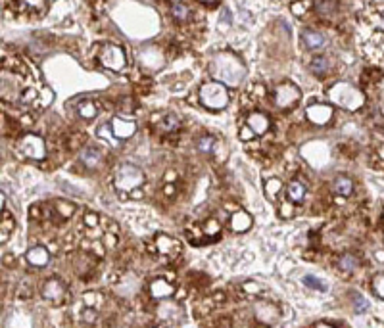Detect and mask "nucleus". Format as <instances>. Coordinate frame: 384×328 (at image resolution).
<instances>
[{
    "instance_id": "16",
    "label": "nucleus",
    "mask_w": 384,
    "mask_h": 328,
    "mask_svg": "<svg viewBox=\"0 0 384 328\" xmlns=\"http://www.w3.org/2000/svg\"><path fill=\"white\" fill-rule=\"evenodd\" d=\"M156 242H157V248H159L161 254H165V255H175V254H179V242L173 240V238H169V236H165V234H159Z\"/></svg>"
},
{
    "instance_id": "1",
    "label": "nucleus",
    "mask_w": 384,
    "mask_h": 328,
    "mask_svg": "<svg viewBox=\"0 0 384 328\" xmlns=\"http://www.w3.org/2000/svg\"><path fill=\"white\" fill-rule=\"evenodd\" d=\"M211 73L227 85H238L246 75V68L232 54H217L211 64Z\"/></svg>"
},
{
    "instance_id": "11",
    "label": "nucleus",
    "mask_w": 384,
    "mask_h": 328,
    "mask_svg": "<svg viewBox=\"0 0 384 328\" xmlns=\"http://www.w3.org/2000/svg\"><path fill=\"white\" fill-rule=\"evenodd\" d=\"M302 40H304L306 48H309V50H321V48L325 46V42H327L325 35L319 33V31H313V29L304 31V33H302Z\"/></svg>"
},
{
    "instance_id": "27",
    "label": "nucleus",
    "mask_w": 384,
    "mask_h": 328,
    "mask_svg": "<svg viewBox=\"0 0 384 328\" xmlns=\"http://www.w3.org/2000/svg\"><path fill=\"white\" fill-rule=\"evenodd\" d=\"M198 150L204 152V154H211L213 150V138L211 137H202L198 140Z\"/></svg>"
},
{
    "instance_id": "18",
    "label": "nucleus",
    "mask_w": 384,
    "mask_h": 328,
    "mask_svg": "<svg viewBox=\"0 0 384 328\" xmlns=\"http://www.w3.org/2000/svg\"><path fill=\"white\" fill-rule=\"evenodd\" d=\"M304 196H306V186H304L302 182L294 181V182L288 184V198H290L292 202H302Z\"/></svg>"
},
{
    "instance_id": "29",
    "label": "nucleus",
    "mask_w": 384,
    "mask_h": 328,
    "mask_svg": "<svg viewBox=\"0 0 384 328\" xmlns=\"http://www.w3.org/2000/svg\"><path fill=\"white\" fill-rule=\"evenodd\" d=\"M280 188H282V184H280L279 179H271V181L267 182V196H269V198H275Z\"/></svg>"
},
{
    "instance_id": "31",
    "label": "nucleus",
    "mask_w": 384,
    "mask_h": 328,
    "mask_svg": "<svg viewBox=\"0 0 384 328\" xmlns=\"http://www.w3.org/2000/svg\"><path fill=\"white\" fill-rule=\"evenodd\" d=\"M204 228H206V230H204L206 234H211V236H215V234L219 232V223H217L215 219H210V221L206 223V226H204Z\"/></svg>"
},
{
    "instance_id": "30",
    "label": "nucleus",
    "mask_w": 384,
    "mask_h": 328,
    "mask_svg": "<svg viewBox=\"0 0 384 328\" xmlns=\"http://www.w3.org/2000/svg\"><path fill=\"white\" fill-rule=\"evenodd\" d=\"M110 131H112V127H108V125H106V127H100V129H98V135H100V137L108 138V140H110V144L117 146V144L121 142V138H114L112 135H110Z\"/></svg>"
},
{
    "instance_id": "15",
    "label": "nucleus",
    "mask_w": 384,
    "mask_h": 328,
    "mask_svg": "<svg viewBox=\"0 0 384 328\" xmlns=\"http://www.w3.org/2000/svg\"><path fill=\"white\" fill-rule=\"evenodd\" d=\"M27 261H29L33 267H44V265L48 263V252H46V248H42V246L31 248V250L27 252Z\"/></svg>"
},
{
    "instance_id": "35",
    "label": "nucleus",
    "mask_w": 384,
    "mask_h": 328,
    "mask_svg": "<svg viewBox=\"0 0 384 328\" xmlns=\"http://www.w3.org/2000/svg\"><path fill=\"white\" fill-rule=\"evenodd\" d=\"M379 155H381V157L384 159V146H381V148H379Z\"/></svg>"
},
{
    "instance_id": "4",
    "label": "nucleus",
    "mask_w": 384,
    "mask_h": 328,
    "mask_svg": "<svg viewBox=\"0 0 384 328\" xmlns=\"http://www.w3.org/2000/svg\"><path fill=\"white\" fill-rule=\"evenodd\" d=\"M19 152L29 159H44L46 155L44 140L37 135H25L19 140Z\"/></svg>"
},
{
    "instance_id": "23",
    "label": "nucleus",
    "mask_w": 384,
    "mask_h": 328,
    "mask_svg": "<svg viewBox=\"0 0 384 328\" xmlns=\"http://www.w3.org/2000/svg\"><path fill=\"white\" fill-rule=\"evenodd\" d=\"M329 68H331V64H329L327 58H315L313 62H311V69H313V73H317V75H325L329 71Z\"/></svg>"
},
{
    "instance_id": "21",
    "label": "nucleus",
    "mask_w": 384,
    "mask_h": 328,
    "mask_svg": "<svg viewBox=\"0 0 384 328\" xmlns=\"http://www.w3.org/2000/svg\"><path fill=\"white\" fill-rule=\"evenodd\" d=\"M359 265V259L355 257V255H351V254H346V255H342L340 261H338V267L342 269V271H346V273H351L355 267Z\"/></svg>"
},
{
    "instance_id": "5",
    "label": "nucleus",
    "mask_w": 384,
    "mask_h": 328,
    "mask_svg": "<svg viewBox=\"0 0 384 328\" xmlns=\"http://www.w3.org/2000/svg\"><path fill=\"white\" fill-rule=\"evenodd\" d=\"M100 64L108 69L119 71L125 66V52L117 44H106L100 52Z\"/></svg>"
},
{
    "instance_id": "17",
    "label": "nucleus",
    "mask_w": 384,
    "mask_h": 328,
    "mask_svg": "<svg viewBox=\"0 0 384 328\" xmlns=\"http://www.w3.org/2000/svg\"><path fill=\"white\" fill-rule=\"evenodd\" d=\"M332 190L338 194V196H349L351 194V190H353V184H351V181H349L348 177H336L334 179V184H332Z\"/></svg>"
},
{
    "instance_id": "19",
    "label": "nucleus",
    "mask_w": 384,
    "mask_h": 328,
    "mask_svg": "<svg viewBox=\"0 0 384 328\" xmlns=\"http://www.w3.org/2000/svg\"><path fill=\"white\" fill-rule=\"evenodd\" d=\"M336 8H338V2H336V0H321V2L315 6V10L325 17H329L331 14H334Z\"/></svg>"
},
{
    "instance_id": "25",
    "label": "nucleus",
    "mask_w": 384,
    "mask_h": 328,
    "mask_svg": "<svg viewBox=\"0 0 384 328\" xmlns=\"http://www.w3.org/2000/svg\"><path fill=\"white\" fill-rule=\"evenodd\" d=\"M171 12H173L175 19H179V21L187 19V16H189V8L185 4H181V2H175L173 6H171Z\"/></svg>"
},
{
    "instance_id": "32",
    "label": "nucleus",
    "mask_w": 384,
    "mask_h": 328,
    "mask_svg": "<svg viewBox=\"0 0 384 328\" xmlns=\"http://www.w3.org/2000/svg\"><path fill=\"white\" fill-rule=\"evenodd\" d=\"M23 2L33 10H44V6H46V0H23Z\"/></svg>"
},
{
    "instance_id": "10",
    "label": "nucleus",
    "mask_w": 384,
    "mask_h": 328,
    "mask_svg": "<svg viewBox=\"0 0 384 328\" xmlns=\"http://www.w3.org/2000/svg\"><path fill=\"white\" fill-rule=\"evenodd\" d=\"M42 295H44L46 299H52V301H62V297L66 295V288H64V284H62L58 278H52V280H48V282L44 284Z\"/></svg>"
},
{
    "instance_id": "9",
    "label": "nucleus",
    "mask_w": 384,
    "mask_h": 328,
    "mask_svg": "<svg viewBox=\"0 0 384 328\" xmlns=\"http://www.w3.org/2000/svg\"><path fill=\"white\" fill-rule=\"evenodd\" d=\"M112 133L115 135L117 138H129L131 135H135V131H137V125L133 123V121H127V119H121V117H115V119H112Z\"/></svg>"
},
{
    "instance_id": "28",
    "label": "nucleus",
    "mask_w": 384,
    "mask_h": 328,
    "mask_svg": "<svg viewBox=\"0 0 384 328\" xmlns=\"http://www.w3.org/2000/svg\"><path fill=\"white\" fill-rule=\"evenodd\" d=\"M373 290H375V293H377L379 297H383L384 299V275L375 276V280H373Z\"/></svg>"
},
{
    "instance_id": "22",
    "label": "nucleus",
    "mask_w": 384,
    "mask_h": 328,
    "mask_svg": "<svg viewBox=\"0 0 384 328\" xmlns=\"http://www.w3.org/2000/svg\"><path fill=\"white\" fill-rule=\"evenodd\" d=\"M77 111H79V115L81 117H85V119H92L96 113H98V109H96V106L90 102V100H85V102L79 104V108H77Z\"/></svg>"
},
{
    "instance_id": "24",
    "label": "nucleus",
    "mask_w": 384,
    "mask_h": 328,
    "mask_svg": "<svg viewBox=\"0 0 384 328\" xmlns=\"http://www.w3.org/2000/svg\"><path fill=\"white\" fill-rule=\"evenodd\" d=\"M351 301H353V307H355L357 313H363V311H367V307H369L367 299L357 292H351Z\"/></svg>"
},
{
    "instance_id": "6",
    "label": "nucleus",
    "mask_w": 384,
    "mask_h": 328,
    "mask_svg": "<svg viewBox=\"0 0 384 328\" xmlns=\"http://www.w3.org/2000/svg\"><path fill=\"white\" fill-rule=\"evenodd\" d=\"M300 100V88L292 83H284L275 88V104L279 108H290Z\"/></svg>"
},
{
    "instance_id": "34",
    "label": "nucleus",
    "mask_w": 384,
    "mask_h": 328,
    "mask_svg": "<svg viewBox=\"0 0 384 328\" xmlns=\"http://www.w3.org/2000/svg\"><path fill=\"white\" fill-rule=\"evenodd\" d=\"M200 2H204V4H210V6H213L217 0H200Z\"/></svg>"
},
{
    "instance_id": "13",
    "label": "nucleus",
    "mask_w": 384,
    "mask_h": 328,
    "mask_svg": "<svg viewBox=\"0 0 384 328\" xmlns=\"http://www.w3.org/2000/svg\"><path fill=\"white\" fill-rule=\"evenodd\" d=\"M173 286L167 282V280H163V278H156V280H152V284H150V293H152V297H156V299H163V297H169V295H173Z\"/></svg>"
},
{
    "instance_id": "12",
    "label": "nucleus",
    "mask_w": 384,
    "mask_h": 328,
    "mask_svg": "<svg viewBox=\"0 0 384 328\" xmlns=\"http://www.w3.org/2000/svg\"><path fill=\"white\" fill-rule=\"evenodd\" d=\"M79 157H81V163H83L87 169H96V167L102 163V152H100L98 148H94V146L85 148Z\"/></svg>"
},
{
    "instance_id": "33",
    "label": "nucleus",
    "mask_w": 384,
    "mask_h": 328,
    "mask_svg": "<svg viewBox=\"0 0 384 328\" xmlns=\"http://www.w3.org/2000/svg\"><path fill=\"white\" fill-rule=\"evenodd\" d=\"M85 223H87L88 226H96V224H98V215H94V213L85 215Z\"/></svg>"
},
{
    "instance_id": "2",
    "label": "nucleus",
    "mask_w": 384,
    "mask_h": 328,
    "mask_svg": "<svg viewBox=\"0 0 384 328\" xmlns=\"http://www.w3.org/2000/svg\"><path fill=\"white\" fill-rule=\"evenodd\" d=\"M142 182H144V173L140 171L137 165H133V163H121L115 169V175H114L115 188L123 190V192H131V190L139 188Z\"/></svg>"
},
{
    "instance_id": "14",
    "label": "nucleus",
    "mask_w": 384,
    "mask_h": 328,
    "mask_svg": "<svg viewBox=\"0 0 384 328\" xmlns=\"http://www.w3.org/2000/svg\"><path fill=\"white\" fill-rule=\"evenodd\" d=\"M252 226V217L246 211H236L230 217V230L234 232H246Z\"/></svg>"
},
{
    "instance_id": "3",
    "label": "nucleus",
    "mask_w": 384,
    "mask_h": 328,
    "mask_svg": "<svg viewBox=\"0 0 384 328\" xmlns=\"http://www.w3.org/2000/svg\"><path fill=\"white\" fill-rule=\"evenodd\" d=\"M200 102L210 109H223L229 104V92L223 83H206L200 88Z\"/></svg>"
},
{
    "instance_id": "26",
    "label": "nucleus",
    "mask_w": 384,
    "mask_h": 328,
    "mask_svg": "<svg viewBox=\"0 0 384 328\" xmlns=\"http://www.w3.org/2000/svg\"><path fill=\"white\" fill-rule=\"evenodd\" d=\"M304 282H306L309 288H315V290H319V292H327V284H325L323 280H319V278L306 276V278H304Z\"/></svg>"
},
{
    "instance_id": "20",
    "label": "nucleus",
    "mask_w": 384,
    "mask_h": 328,
    "mask_svg": "<svg viewBox=\"0 0 384 328\" xmlns=\"http://www.w3.org/2000/svg\"><path fill=\"white\" fill-rule=\"evenodd\" d=\"M159 129H161L163 133H171L175 129H179V119H177V115H173V113L163 115L161 121H159Z\"/></svg>"
},
{
    "instance_id": "7",
    "label": "nucleus",
    "mask_w": 384,
    "mask_h": 328,
    "mask_svg": "<svg viewBox=\"0 0 384 328\" xmlns=\"http://www.w3.org/2000/svg\"><path fill=\"white\" fill-rule=\"evenodd\" d=\"M306 115L315 125H327L332 117V108L327 106V104H313V106L307 108Z\"/></svg>"
},
{
    "instance_id": "8",
    "label": "nucleus",
    "mask_w": 384,
    "mask_h": 328,
    "mask_svg": "<svg viewBox=\"0 0 384 328\" xmlns=\"http://www.w3.org/2000/svg\"><path fill=\"white\" fill-rule=\"evenodd\" d=\"M246 127L250 129V133L262 137V135L267 133V129H269V117H267L265 113H262V111H254V113L248 115Z\"/></svg>"
},
{
    "instance_id": "36",
    "label": "nucleus",
    "mask_w": 384,
    "mask_h": 328,
    "mask_svg": "<svg viewBox=\"0 0 384 328\" xmlns=\"http://www.w3.org/2000/svg\"><path fill=\"white\" fill-rule=\"evenodd\" d=\"M4 200H6V198H4V194H2V196H0V207H2V209H4Z\"/></svg>"
}]
</instances>
